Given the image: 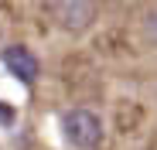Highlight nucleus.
Masks as SVG:
<instances>
[{"label":"nucleus","mask_w":157,"mask_h":150,"mask_svg":"<svg viewBox=\"0 0 157 150\" xmlns=\"http://www.w3.org/2000/svg\"><path fill=\"white\" fill-rule=\"evenodd\" d=\"M62 133L75 150H96L102 143V119L92 109H68L62 116Z\"/></svg>","instance_id":"1"},{"label":"nucleus","mask_w":157,"mask_h":150,"mask_svg":"<svg viewBox=\"0 0 157 150\" xmlns=\"http://www.w3.org/2000/svg\"><path fill=\"white\" fill-rule=\"evenodd\" d=\"M55 17L65 31L82 34L96 21V7H92V0H55Z\"/></svg>","instance_id":"2"},{"label":"nucleus","mask_w":157,"mask_h":150,"mask_svg":"<svg viewBox=\"0 0 157 150\" xmlns=\"http://www.w3.org/2000/svg\"><path fill=\"white\" fill-rule=\"evenodd\" d=\"M4 65H7V72L14 75V79H21V82H34L38 79V58H34L31 48H24V44L4 48Z\"/></svg>","instance_id":"3"},{"label":"nucleus","mask_w":157,"mask_h":150,"mask_svg":"<svg viewBox=\"0 0 157 150\" xmlns=\"http://www.w3.org/2000/svg\"><path fill=\"white\" fill-rule=\"evenodd\" d=\"M14 119H17L14 106H7V103H0V126H14Z\"/></svg>","instance_id":"4"}]
</instances>
